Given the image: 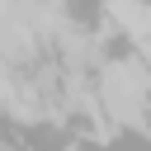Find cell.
Segmentation results:
<instances>
[{
    "mask_svg": "<svg viewBox=\"0 0 151 151\" xmlns=\"http://www.w3.org/2000/svg\"><path fill=\"white\" fill-rule=\"evenodd\" d=\"M146 94H151V61L142 57H127V61H109L104 76H99V104L109 109L113 123H127V127H142V109H146Z\"/></svg>",
    "mask_w": 151,
    "mask_h": 151,
    "instance_id": "6da1fadb",
    "label": "cell"
}]
</instances>
